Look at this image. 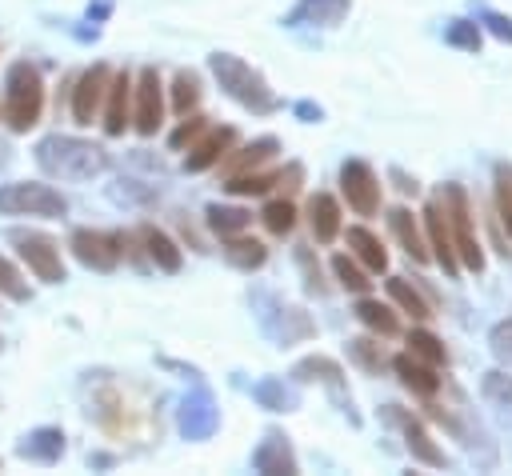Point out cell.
I'll return each instance as SVG.
<instances>
[{
    "mask_svg": "<svg viewBox=\"0 0 512 476\" xmlns=\"http://www.w3.org/2000/svg\"><path fill=\"white\" fill-rule=\"evenodd\" d=\"M196 104H200V76L196 72H176V80H172V108H176V116L196 112Z\"/></svg>",
    "mask_w": 512,
    "mask_h": 476,
    "instance_id": "39",
    "label": "cell"
},
{
    "mask_svg": "<svg viewBox=\"0 0 512 476\" xmlns=\"http://www.w3.org/2000/svg\"><path fill=\"white\" fill-rule=\"evenodd\" d=\"M408 352H412L416 360L432 364V368H448V348H444V340H440L436 332H428V328H412V332H408Z\"/></svg>",
    "mask_w": 512,
    "mask_h": 476,
    "instance_id": "34",
    "label": "cell"
},
{
    "mask_svg": "<svg viewBox=\"0 0 512 476\" xmlns=\"http://www.w3.org/2000/svg\"><path fill=\"white\" fill-rule=\"evenodd\" d=\"M472 20L480 24V32L496 36L500 44H512V16H504V12H496V8H484V4H480Z\"/></svg>",
    "mask_w": 512,
    "mask_h": 476,
    "instance_id": "45",
    "label": "cell"
},
{
    "mask_svg": "<svg viewBox=\"0 0 512 476\" xmlns=\"http://www.w3.org/2000/svg\"><path fill=\"white\" fill-rule=\"evenodd\" d=\"M100 112H104V132L108 136H124V128L132 124V72L128 68L112 72Z\"/></svg>",
    "mask_w": 512,
    "mask_h": 476,
    "instance_id": "17",
    "label": "cell"
},
{
    "mask_svg": "<svg viewBox=\"0 0 512 476\" xmlns=\"http://www.w3.org/2000/svg\"><path fill=\"white\" fill-rule=\"evenodd\" d=\"M0 212L4 216H44V220H60L68 212V200L48 188V184H28V180H16V184H4L0 188Z\"/></svg>",
    "mask_w": 512,
    "mask_h": 476,
    "instance_id": "6",
    "label": "cell"
},
{
    "mask_svg": "<svg viewBox=\"0 0 512 476\" xmlns=\"http://www.w3.org/2000/svg\"><path fill=\"white\" fill-rule=\"evenodd\" d=\"M176 428H180L184 440H208V436H216V428H220V408H216V400L208 396V388H196V392L184 396L180 416H176Z\"/></svg>",
    "mask_w": 512,
    "mask_h": 476,
    "instance_id": "14",
    "label": "cell"
},
{
    "mask_svg": "<svg viewBox=\"0 0 512 476\" xmlns=\"http://www.w3.org/2000/svg\"><path fill=\"white\" fill-rule=\"evenodd\" d=\"M260 220H264V228H268L272 236H288V232L296 228V204H292L288 196H276V200L264 204Z\"/></svg>",
    "mask_w": 512,
    "mask_h": 476,
    "instance_id": "37",
    "label": "cell"
},
{
    "mask_svg": "<svg viewBox=\"0 0 512 476\" xmlns=\"http://www.w3.org/2000/svg\"><path fill=\"white\" fill-rule=\"evenodd\" d=\"M424 240H428L432 260L444 268V276H460V260H456V244H452V228H448L440 196H432L424 204Z\"/></svg>",
    "mask_w": 512,
    "mask_h": 476,
    "instance_id": "13",
    "label": "cell"
},
{
    "mask_svg": "<svg viewBox=\"0 0 512 476\" xmlns=\"http://www.w3.org/2000/svg\"><path fill=\"white\" fill-rule=\"evenodd\" d=\"M236 144V128L232 124H224V128H208L192 148H188V156H184V168L188 172H208V168H216L220 160H224V152Z\"/></svg>",
    "mask_w": 512,
    "mask_h": 476,
    "instance_id": "20",
    "label": "cell"
},
{
    "mask_svg": "<svg viewBox=\"0 0 512 476\" xmlns=\"http://www.w3.org/2000/svg\"><path fill=\"white\" fill-rule=\"evenodd\" d=\"M252 400L268 412H296L300 408V392L296 380H280V376H260L252 384Z\"/></svg>",
    "mask_w": 512,
    "mask_h": 476,
    "instance_id": "28",
    "label": "cell"
},
{
    "mask_svg": "<svg viewBox=\"0 0 512 476\" xmlns=\"http://www.w3.org/2000/svg\"><path fill=\"white\" fill-rule=\"evenodd\" d=\"M0 348H4V344H0Z\"/></svg>",
    "mask_w": 512,
    "mask_h": 476,
    "instance_id": "53",
    "label": "cell"
},
{
    "mask_svg": "<svg viewBox=\"0 0 512 476\" xmlns=\"http://www.w3.org/2000/svg\"><path fill=\"white\" fill-rule=\"evenodd\" d=\"M44 112V84H40V72L36 64L28 60H16L8 68V80H4V120L12 132H28Z\"/></svg>",
    "mask_w": 512,
    "mask_h": 476,
    "instance_id": "5",
    "label": "cell"
},
{
    "mask_svg": "<svg viewBox=\"0 0 512 476\" xmlns=\"http://www.w3.org/2000/svg\"><path fill=\"white\" fill-rule=\"evenodd\" d=\"M348 248H352V256H356L368 272H388V248L380 244V236H376L372 228L352 224V228H348Z\"/></svg>",
    "mask_w": 512,
    "mask_h": 476,
    "instance_id": "29",
    "label": "cell"
},
{
    "mask_svg": "<svg viewBox=\"0 0 512 476\" xmlns=\"http://www.w3.org/2000/svg\"><path fill=\"white\" fill-rule=\"evenodd\" d=\"M288 376H292L296 384H324V388L340 400V408L348 412V420H352V424H360V416L352 412V396H344V368H340L332 356H320V352H316V356H304V360H296V364H292V372H288Z\"/></svg>",
    "mask_w": 512,
    "mask_h": 476,
    "instance_id": "12",
    "label": "cell"
},
{
    "mask_svg": "<svg viewBox=\"0 0 512 476\" xmlns=\"http://www.w3.org/2000/svg\"><path fill=\"white\" fill-rule=\"evenodd\" d=\"M164 124V84L156 68H140L132 76V128L140 136H156Z\"/></svg>",
    "mask_w": 512,
    "mask_h": 476,
    "instance_id": "8",
    "label": "cell"
},
{
    "mask_svg": "<svg viewBox=\"0 0 512 476\" xmlns=\"http://www.w3.org/2000/svg\"><path fill=\"white\" fill-rule=\"evenodd\" d=\"M276 152H280V140H276V136H260V140H252V144H244V148H236V152L228 148L216 168H224V176H240V172H252V168H260V164H268Z\"/></svg>",
    "mask_w": 512,
    "mask_h": 476,
    "instance_id": "26",
    "label": "cell"
},
{
    "mask_svg": "<svg viewBox=\"0 0 512 476\" xmlns=\"http://www.w3.org/2000/svg\"><path fill=\"white\" fill-rule=\"evenodd\" d=\"M208 68H212L220 92L232 96L240 108H248V112H256V116H268V112L280 108V100H276V92L268 88L264 72L252 68L248 60H240V56H232V52H212V56H208Z\"/></svg>",
    "mask_w": 512,
    "mask_h": 476,
    "instance_id": "2",
    "label": "cell"
},
{
    "mask_svg": "<svg viewBox=\"0 0 512 476\" xmlns=\"http://www.w3.org/2000/svg\"><path fill=\"white\" fill-rule=\"evenodd\" d=\"M272 188H280V196H288V200H292V196L304 188V164H300V160L284 164V168L276 172V184H272Z\"/></svg>",
    "mask_w": 512,
    "mask_h": 476,
    "instance_id": "46",
    "label": "cell"
},
{
    "mask_svg": "<svg viewBox=\"0 0 512 476\" xmlns=\"http://www.w3.org/2000/svg\"><path fill=\"white\" fill-rule=\"evenodd\" d=\"M36 164L52 176V180H92L108 168V152L92 140H80V136H44L36 144Z\"/></svg>",
    "mask_w": 512,
    "mask_h": 476,
    "instance_id": "1",
    "label": "cell"
},
{
    "mask_svg": "<svg viewBox=\"0 0 512 476\" xmlns=\"http://www.w3.org/2000/svg\"><path fill=\"white\" fill-rule=\"evenodd\" d=\"M332 276L340 280V288H344V292H356V296L372 292L368 268H360V264H356L352 256H332Z\"/></svg>",
    "mask_w": 512,
    "mask_h": 476,
    "instance_id": "38",
    "label": "cell"
},
{
    "mask_svg": "<svg viewBox=\"0 0 512 476\" xmlns=\"http://www.w3.org/2000/svg\"><path fill=\"white\" fill-rule=\"evenodd\" d=\"M252 308H256V320H260V332L276 348H292V344L316 340V320L300 304H288L276 292H252Z\"/></svg>",
    "mask_w": 512,
    "mask_h": 476,
    "instance_id": "3",
    "label": "cell"
},
{
    "mask_svg": "<svg viewBox=\"0 0 512 476\" xmlns=\"http://www.w3.org/2000/svg\"><path fill=\"white\" fill-rule=\"evenodd\" d=\"M112 68L108 64H92L88 72H80L76 88H72V120L76 124H92L104 108V92H108Z\"/></svg>",
    "mask_w": 512,
    "mask_h": 476,
    "instance_id": "15",
    "label": "cell"
},
{
    "mask_svg": "<svg viewBox=\"0 0 512 476\" xmlns=\"http://www.w3.org/2000/svg\"><path fill=\"white\" fill-rule=\"evenodd\" d=\"M208 228L224 240V236H236V232H248V224H252V212L248 208H240V204H208Z\"/></svg>",
    "mask_w": 512,
    "mask_h": 476,
    "instance_id": "33",
    "label": "cell"
},
{
    "mask_svg": "<svg viewBox=\"0 0 512 476\" xmlns=\"http://www.w3.org/2000/svg\"><path fill=\"white\" fill-rule=\"evenodd\" d=\"M440 204H444V216H448V228H452V244H456V260L464 272L480 276L484 272V248L476 240V220H472V200H468V188L448 180L440 188Z\"/></svg>",
    "mask_w": 512,
    "mask_h": 476,
    "instance_id": "4",
    "label": "cell"
},
{
    "mask_svg": "<svg viewBox=\"0 0 512 476\" xmlns=\"http://www.w3.org/2000/svg\"><path fill=\"white\" fill-rule=\"evenodd\" d=\"M12 244L24 256V264L32 268L36 280H44V284H60L64 280V260H60V248H56L52 236H44V232H12Z\"/></svg>",
    "mask_w": 512,
    "mask_h": 476,
    "instance_id": "10",
    "label": "cell"
},
{
    "mask_svg": "<svg viewBox=\"0 0 512 476\" xmlns=\"http://www.w3.org/2000/svg\"><path fill=\"white\" fill-rule=\"evenodd\" d=\"M348 360L360 368V372H368V376H380L384 372V352H380V344L372 340V336H352L348 340Z\"/></svg>",
    "mask_w": 512,
    "mask_h": 476,
    "instance_id": "36",
    "label": "cell"
},
{
    "mask_svg": "<svg viewBox=\"0 0 512 476\" xmlns=\"http://www.w3.org/2000/svg\"><path fill=\"white\" fill-rule=\"evenodd\" d=\"M352 12V0H296L284 16V28H336Z\"/></svg>",
    "mask_w": 512,
    "mask_h": 476,
    "instance_id": "16",
    "label": "cell"
},
{
    "mask_svg": "<svg viewBox=\"0 0 512 476\" xmlns=\"http://www.w3.org/2000/svg\"><path fill=\"white\" fill-rule=\"evenodd\" d=\"M208 128H212V124H208V116H200V112H188V116L176 124V132L168 136V144H172L176 152H180V148H192V144H196V140H200Z\"/></svg>",
    "mask_w": 512,
    "mask_h": 476,
    "instance_id": "43",
    "label": "cell"
},
{
    "mask_svg": "<svg viewBox=\"0 0 512 476\" xmlns=\"http://www.w3.org/2000/svg\"><path fill=\"white\" fill-rule=\"evenodd\" d=\"M272 184H276V172H260V168H252V172H240V176H228V192L232 196H264V192H272Z\"/></svg>",
    "mask_w": 512,
    "mask_h": 476,
    "instance_id": "40",
    "label": "cell"
},
{
    "mask_svg": "<svg viewBox=\"0 0 512 476\" xmlns=\"http://www.w3.org/2000/svg\"><path fill=\"white\" fill-rule=\"evenodd\" d=\"M308 228H312V236H316V244H332L340 232H344V212H340V200L332 196V192H316V196H308Z\"/></svg>",
    "mask_w": 512,
    "mask_h": 476,
    "instance_id": "21",
    "label": "cell"
},
{
    "mask_svg": "<svg viewBox=\"0 0 512 476\" xmlns=\"http://www.w3.org/2000/svg\"><path fill=\"white\" fill-rule=\"evenodd\" d=\"M496 220H500V228L508 232V240H512V200H496Z\"/></svg>",
    "mask_w": 512,
    "mask_h": 476,
    "instance_id": "50",
    "label": "cell"
},
{
    "mask_svg": "<svg viewBox=\"0 0 512 476\" xmlns=\"http://www.w3.org/2000/svg\"><path fill=\"white\" fill-rule=\"evenodd\" d=\"M0 120H4V100H0Z\"/></svg>",
    "mask_w": 512,
    "mask_h": 476,
    "instance_id": "52",
    "label": "cell"
},
{
    "mask_svg": "<svg viewBox=\"0 0 512 476\" xmlns=\"http://www.w3.org/2000/svg\"><path fill=\"white\" fill-rule=\"evenodd\" d=\"M444 44H448V48H460V52H480L484 32H480V24H476L472 16H452V20L444 24Z\"/></svg>",
    "mask_w": 512,
    "mask_h": 476,
    "instance_id": "35",
    "label": "cell"
},
{
    "mask_svg": "<svg viewBox=\"0 0 512 476\" xmlns=\"http://www.w3.org/2000/svg\"><path fill=\"white\" fill-rule=\"evenodd\" d=\"M296 116H300L304 124H320V120H324V108L312 104V100H296Z\"/></svg>",
    "mask_w": 512,
    "mask_h": 476,
    "instance_id": "49",
    "label": "cell"
},
{
    "mask_svg": "<svg viewBox=\"0 0 512 476\" xmlns=\"http://www.w3.org/2000/svg\"><path fill=\"white\" fill-rule=\"evenodd\" d=\"M0 296H8V300H16V304H24V300L32 296L28 280L20 276V268H16L8 256H0Z\"/></svg>",
    "mask_w": 512,
    "mask_h": 476,
    "instance_id": "44",
    "label": "cell"
},
{
    "mask_svg": "<svg viewBox=\"0 0 512 476\" xmlns=\"http://www.w3.org/2000/svg\"><path fill=\"white\" fill-rule=\"evenodd\" d=\"M252 468L260 472V476H296L300 472V464H296V452H292V444H288V436L284 432H264V440L256 444V452H252Z\"/></svg>",
    "mask_w": 512,
    "mask_h": 476,
    "instance_id": "18",
    "label": "cell"
},
{
    "mask_svg": "<svg viewBox=\"0 0 512 476\" xmlns=\"http://www.w3.org/2000/svg\"><path fill=\"white\" fill-rule=\"evenodd\" d=\"M8 164V144H0V168Z\"/></svg>",
    "mask_w": 512,
    "mask_h": 476,
    "instance_id": "51",
    "label": "cell"
},
{
    "mask_svg": "<svg viewBox=\"0 0 512 476\" xmlns=\"http://www.w3.org/2000/svg\"><path fill=\"white\" fill-rule=\"evenodd\" d=\"M480 400L488 404V412L512 432V372L508 368H488L480 376Z\"/></svg>",
    "mask_w": 512,
    "mask_h": 476,
    "instance_id": "24",
    "label": "cell"
},
{
    "mask_svg": "<svg viewBox=\"0 0 512 476\" xmlns=\"http://www.w3.org/2000/svg\"><path fill=\"white\" fill-rule=\"evenodd\" d=\"M68 248L92 272H112L120 264V256H124L120 252V236L116 232H100V228H76L72 240H68Z\"/></svg>",
    "mask_w": 512,
    "mask_h": 476,
    "instance_id": "11",
    "label": "cell"
},
{
    "mask_svg": "<svg viewBox=\"0 0 512 476\" xmlns=\"http://www.w3.org/2000/svg\"><path fill=\"white\" fill-rule=\"evenodd\" d=\"M384 288H388V300H392L400 312H408V316H412V320H420V324H424V320H432V304H428V300H424V292H420V288H412L404 276H388V280H384Z\"/></svg>",
    "mask_w": 512,
    "mask_h": 476,
    "instance_id": "32",
    "label": "cell"
},
{
    "mask_svg": "<svg viewBox=\"0 0 512 476\" xmlns=\"http://www.w3.org/2000/svg\"><path fill=\"white\" fill-rule=\"evenodd\" d=\"M488 352L496 356L500 368L512 372V316H508V320H496V324L488 328Z\"/></svg>",
    "mask_w": 512,
    "mask_h": 476,
    "instance_id": "42",
    "label": "cell"
},
{
    "mask_svg": "<svg viewBox=\"0 0 512 476\" xmlns=\"http://www.w3.org/2000/svg\"><path fill=\"white\" fill-rule=\"evenodd\" d=\"M88 416L104 428V432H124L128 428V404H124V392L120 388H112L108 380L92 392V400H88Z\"/></svg>",
    "mask_w": 512,
    "mask_h": 476,
    "instance_id": "22",
    "label": "cell"
},
{
    "mask_svg": "<svg viewBox=\"0 0 512 476\" xmlns=\"http://www.w3.org/2000/svg\"><path fill=\"white\" fill-rule=\"evenodd\" d=\"M492 188H496V200H512V164L500 160L492 168Z\"/></svg>",
    "mask_w": 512,
    "mask_h": 476,
    "instance_id": "48",
    "label": "cell"
},
{
    "mask_svg": "<svg viewBox=\"0 0 512 476\" xmlns=\"http://www.w3.org/2000/svg\"><path fill=\"white\" fill-rule=\"evenodd\" d=\"M388 228H392V236H396V244L408 252V260H416V264H432V252H428V240H424V232H420V224H416V216L404 208V204H396V208H388Z\"/></svg>",
    "mask_w": 512,
    "mask_h": 476,
    "instance_id": "23",
    "label": "cell"
},
{
    "mask_svg": "<svg viewBox=\"0 0 512 476\" xmlns=\"http://www.w3.org/2000/svg\"><path fill=\"white\" fill-rule=\"evenodd\" d=\"M352 316L372 332V336H380V340H392V336H400V316L392 312V304H384V300H376V296H360L356 300V308H352Z\"/></svg>",
    "mask_w": 512,
    "mask_h": 476,
    "instance_id": "27",
    "label": "cell"
},
{
    "mask_svg": "<svg viewBox=\"0 0 512 476\" xmlns=\"http://www.w3.org/2000/svg\"><path fill=\"white\" fill-rule=\"evenodd\" d=\"M224 260H228L232 268H240V272H256V268H264L268 248H264L256 236L236 232V236H224Z\"/></svg>",
    "mask_w": 512,
    "mask_h": 476,
    "instance_id": "31",
    "label": "cell"
},
{
    "mask_svg": "<svg viewBox=\"0 0 512 476\" xmlns=\"http://www.w3.org/2000/svg\"><path fill=\"white\" fill-rule=\"evenodd\" d=\"M388 180H392V188H396L400 196H420V180H416L412 172H404L400 164H392V168H388Z\"/></svg>",
    "mask_w": 512,
    "mask_h": 476,
    "instance_id": "47",
    "label": "cell"
},
{
    "mask_svg": "<svg viewBox=\"0 0 512 476\" xmlns=\"http://www.w3.org/2000/svg\"><path fill=\"white\" fill-rule=\"evenodd\" d=\"M388 364H392V372L400 376V384H404L412 396H420V400H436V396H440V388H444V376H436L440 368L416 360L412 352H400V356H392Z\"/></svg>",
    "mask_w": 512,
    "mask_h": 476,
    "instance_id": "19",
    "label": "cell"
},
{
    "mask_svg": "<svg viewBox=\"0 0 512 476\" xmlns=\"http://www.w3.org/2000/svg\"><path fill=\"white\" fill-rule=\"evenodd\" d=\"M296 264H300V272H304V288H308L312 296H328L324 268H320V260L312 256V248H308V244H296Z\"/></svg>",
    "mask_w": 512,
    "mask_h": 476,
    "instance_id": "41",
    "label": "cell"
},
{
    "mask_svg": "<svg viewBox=\"0 0 512 476\" xmlns=\"http://www.w3.org/2000/svg\"><path fill=\"white\" fill-rule=\"evenodd\" d=\"M340 196L356 216H376L380 212V176L368 160H344L340 164Z\"/></svg>",
    "mask_w": 512,
    "mask_h": 476,
    "instance_id": "9",
    "label": "cell"
},
{
    "mask_svg": "<svg viewBox=\"0 0 512 476\" xmlns=\"http://www.w3.org/2000/svg\"><path fill=\"white\" fill-rule=\"evenodd\" d=\"M24 460H36V464H56L64 456V432L60 428H36L20 440L16 448Z\"/></svg>",
    "mask_w": 512,
    "mask_h": 476,
    "instance_id": "30",
    "label": "cell"
},
{
    "mask_svg": "<svg viewBox=\"0 0 512 476\" xmlns=\"http://www.w3.org/2000/svg\"><path fill=\"white\" fill-rule=\"evenodd\" d=\"M136 236H140V244H144L148 264H156V268H160V272H168V276H176V272H180L184 252L176 248V240H172L168 232H160L156 224H140V228H136Z\"/></svg>",
    "mask_w": 512,
    "mask_h": 476,
    "instance_id": "25",
    "label": "cell"
},
{
    "mask_svg": "<svg viewBox=\"0 0 512 476\" xmlns=\"http://www.w3.org/2000/svg\"><path fill=\"white\" fill-rule=\"evenodd\" d=\"M380 420L392 424V428H400L404 448H408V456H412L416 464H424V468H448L444 448L428 436V428H424L408 408H400V404H384V408H380Z\"/></svg>",
    "mask_w": 512,
    "mask_h": 476,
    "instance_id": "7",
    "label": "cell"
}]
</instances>
